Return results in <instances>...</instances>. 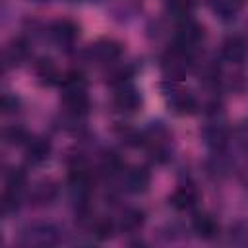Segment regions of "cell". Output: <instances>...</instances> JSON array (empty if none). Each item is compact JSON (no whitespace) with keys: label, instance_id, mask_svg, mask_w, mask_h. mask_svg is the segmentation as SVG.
<instances>
[{"label":"cell","instance_id":"1","mask_svg":"<svg viewBox=\"0 0 248 248\" xmlns=\"http://www.w3.org/2000/svg\"><path fill=\"white\" fill-rule=\"evenodd\" d=\"M221 54L225 60L232 62V64H240L246 60L248 56V43L244 37L240 35H232V37H227L223 46H221Z\"/></svg>","mask_w":248,"mask_h":248},{"label":"cell","instance_id":"2","mask_svg":"<svg viewBox=\"0 0 248 248\" xmlns=\"http://www.w3.org/2000/svg\"><path fill=\"white\" fill-rule=\"evenodd\" d=\"M62 103L66 107V110L74 116H81L89 110V99H87V93L85 89H70V91H64L62 95Z\"/></svg>","mask_w":248,"mask_h":248},{"label":"cell","instance_id":"3","mask_svg":"<svg viewBox=\"0 0 248 248\" xmlns=\"http://www.w3.org/2000/svg\"><path fill=\"white\" fill-rule=\"evenodd\" d=\"M114 107L122 112H134L136 108H140V95L134 87H128V85H120L118 91L114 93V99H112Z\"/></svg>","mask_w":248,"mask_h":248},{"label":"cell","instance_id":"4","mask_svg":"<svg viewBox=\"0 0 248 248\" xmlns=\"http://www.w3.org/2000/svg\"><path fill=\"white\" fill-rule=\"evenodd\" d=\"M50 35L58 45H72L78 37V25L70 19H56L50 25Z\"/></svg>","mask_w":248,"mask_h":248},{"label":"cell","instance_id":"5","mask_svg":"<svg viewBox=\"0 0 248 248\" xmlns=\"http://www.w3.org/2000/svg\"><path fill=\"white\" fill-rule=\"evenodd\" d=\"M124 182H126V188L130 192L140 194V192H145L147 190V186L151 182V174H149V170L145 167H134V169H130L126 172Z\"/></svg>","mask_w":248,"mask_h":248},{"label":"cell","instance_id":"6","mask_svg":"<svg viewBox=\"0 0 248 248\" xmlns=\"http://www.w3.org/2000/svg\"><path fill=\"white\" fill-rule=\"evenodd\" d=\"M120 52L122 48L114 41H99L97 45L91 46V54L101 62H114L120 56Z\"/></svg>","mask_w":248,"mask_h":248},{"label":"cell","instance_id":"7","mask_svg":"<svg viewBox=\"0 0 248 248\" xmlns=\"http://www.w3.org/2000/svg\"><path fill=\"white\" fill-rule=\"evenodd\" d=\"M196 202H198V194H196V190H194L192 186H180V188H176L174 194L170 196V203H172L176 209H180V211L192 209V207L196 205Z\"/></svg>","mask_w":248,"mask_h":248},{"label":"cell","instance_id":"8","mask_svg":"<svg viewBox=\"0 0 248 248\" xmlns=\"http://www.w3.org/2000/svg\"><path fill=\"white\" fill-rule=\"evenodd\" d=\"M48 153H50V143H48L46 140H43V138L31 140L29 145H27V149H25V157H27V161L33 163V165L43 163V161L48 157Z\"/></svg>","mask_w":248,"mask_h":248},{"label":"cell","instance_id":"9","mask_svg":"<svg viewBox=\"0 0 248 248\" xmlns=\"http://www.w3.org/2000/svg\"><path fill=\"white\" fill-rule=\"evenodd\" d=\"M194 231L202 238H213L217 234V231H219V225L209 215H196L194 217Z\"/></svg>","mask_w":248,"mask_h":248},{"label":"cell","instance_id":"10","mask_svg":"<svg viewBox=\"0 0 248 248\" xmlns=\"http://www.w3.org/2000/svg\"><path fill=\"white\" fill-rule=\"evenodd\" d=\"M172 107H174V110L180 112V114H192V112L198 110V101H196L192 95L180 91L176 97H172Z\"/></svg>","mask_w":248,"mask_h":248},{"label":"cell","instance_id":"11","mask_svg":"<svg viewBox=\"0 0 248 248\" xmlns=\"http://www.w3.org/2000/svg\"><path fill=\"white\" fill-rule=\"evenodd\" d=\"M25 182H27L25 172H23L21 169H14V170H10V172H8V176H6V192L19 194V192L23 190Z\"/></svg>","mask_w":248,"mask_h":248},{"label":"cell","instance_id":"12","mask_svg":"<svg viewBox=\"0 0 248 248\" xmlns=\"http://www.w3.org/2000/svg\"><path fill=\"white\" fill-rule=\"evenodd\" d=\"M37 76L45 81V83H54L56 81V78H58V72H56V66L46 58H43V60H39L37 62Z\"/></svg>","mask_w":248,"mask_h":248},{"label":"cell","instance_id":"13","mask_svg":"<svg viewBox=\"0 0 248 248\" xmlns=\"http://www.w3.org/2000/svg\"><path fill=\"white\" fill-rule=\"evenodd\" d=\"M64 91H70V89H85V78L81 72L78 70H70L64 74V78L60 79Z\"/></svg>","mask_w":248,"mask_h":248},{"label":"cell","instance_id":"14","mask_svg":"<svg viewBox=\"0 0 248 248\" xmlns=\"http://www.w3.org/2000/svg\"><path fill=\"white\" fill-rule=\"evenodd\" d=\"M25 54H27V43L23 39L12 41L10 46L6 48V60H10L12 64H17Z\"/></svg>","mask_w":248,"mask_h":248},{"label":"cell","instance_id":"15","mask_svg":"<svg viewBox=\"0 0 248 248\" xmlns=\"http://www.w3.org/2000/svg\"><path fill=\"white\" fill-rule=\"evenodd\" d=\"M143 225V213L140 209H130L122 217V229L124 231H138Z\"/></svg>","mask_w":248,"mask_h":248},{"label":"cell","instance_id":"16","mask_svg":"<svg viewBox=\"0 0 248 248\" xmlns=\"http://www.w3.org/2000/svg\"><path fill=\"white\" fill-rule=\"evenodd\" d=\"M165 6L170 14L174 16H180V17H186V14H190L194 2L192 0H165Z\"/></svg>","mask_w":248,"mask_h":248},{"label":"cell","instance_id":"17","mask_svg":"<svg viewBox=\"0 0 248 248\" xmlns=\"http://www.w3.org/2000/svg\"><path fill=\"white\" fill-rule=\"evenodd\" d=\"M4 140L8 143H12V145H19V143H23L27 140V132L23 128H19V126H10V128L4 130Z\"/></svg>","mask_w":248,"mask_h":248},{"label":"cell","instance_id":"18","mask_svg":"<svg viewBox=\"0 0 248 248\" xmlns=\"http://www.w3.org/2000/svg\"><path fill=\"white\" fill-rule=\"evenodd\" d=\"M93 232H95V236H97V238L105 240V238H108V236L112 234V223H110L108 219H101V221H97V223H95Z\"/></svg>","mask_w":248,"mask_h":248},{"label":"cell","instance_id":"19","mask_svg":"<svg viewBox=\"0 0 248 248\" xmlns=\"http://www.w3.org/2000/svg\"><path fill=\"white\" fill-rule=\"evenodd\" d=\"M54 194H56V188L52 184H39L37 190H35V194H33V198L35 200H41V202H48V200L54 198Z\"/></svg>","mask_w":248,"mask_h":248},{"label":"cell","instance_id":"20","mask_svg":"<svg viewBox=\"0 0 248 248\" xmlns=\"http://www.w3.org/2000/svg\"><path fill=\"white\" fill-rule=\"evenodd\" d=\"M17 105H19V101L16 97H12V95H4L2 97V110H4V114H10V112L17 110Z\"/></svg>","mask_w":248,"mask_h":248}]
</instances>
